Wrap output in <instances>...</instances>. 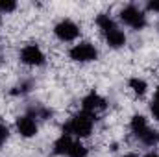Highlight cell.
<instances>
[{"mask_svg":"<svg viewBox=\"0 0 159 157\" xmlns=\"http://www.w3.org/2000/svg\"><path fill=\"white\" fill-rule=\"evenodd\" d=\"M122 157H137V154H124Z\"/></svg>","mask_w":159,"mask_h":157,"instance_id":"d6986e66","label":"cell"},{"mask_svg":"<svg viewBox=\"0 0 159 157\" xmlns=\"http://www.w3.org/2000/svg\"><path fill=\"white\" fill-rule=\"evenodd\" d=\"M156 100H157V102H159V87H157V89H156Z\"/></svg>","mask_w":159,"mask_h":157,"instance_id":"44dd1931","label":"cell"},{"mask_svg":"<svg viewBox=\"0 0 159 157\" xmlns=\"http://www.w3.org/2000/svg\"><path fill=\"white\" fill-rule=\"evenodd\" d=\"M128 85H129V89H131L135 94H144L146 89H148V83L141 78H131L128 81Z\"/></svg>","mask_w":159,"mask_h":157,"instance_id":"7c38bea8","label":"cell"},{"mask_svg":"<svg viewBox=\"0 0 159 157\" xmlns=\"http://www.w3.org/2000/svg\"><path fill=\"white\" fill-rule=\"evenodd\" d=\"M7 135H9V129H7V126L0 124V144H2V142H6Z\"/></svg>","mask_w":159,"mask_h":157,"instance_id":"2e32d148","label":"cell"},{"mask_svg":"<svg viewBox=\"0 0 159 157\" xmlns=\"http://www.w3.org/2000/svg\"><path fill=\"white\" fill-rule=\"evenodd\" d=\"M129 128H131V131L137 137H141L148 129V122H146V118L143 117V115H135V117L131 118V122H129Z\"/></svg>","mask_w":159,"mask_h":157,"instance_id":"30bf717a","label":"cell"},{"mask_svg":"<svg viewBox=\"0 0 159 157\" xmlns=\"http://www.w3.org/2000/svg\"><path fill=\"white\" fill-rule=\"evenodd\" d=\"M17 7L13 0H0V13H11Z\"/></svg>","mask_w":159,"mask_h":157,"instance_id":"9a60e30c","label":"cell"},{"mask_svg":"<svg viewBox=\"0 0 159 157\" xmlns=\"http://www.w3.org/2000/svg\"><path fill=\"white\" fill-rule=\"evenodd\" d=\"M96 24H98V28H100L104 34H107V32H111V30H115V28H117V24L113 22V19H111L109 15H98Z\"/></svg>","mask_w":159,"mask_h":157,"instance_id":"8fae6325","label":"cell"},{"mask_svg":"<svg viewBox=\"0 0 159 157\" xmlns=\"http://www.w3.org/2000/svg\"><path fill=\"white\" fill-rule=\"evenodd\" d=\"M54 34H56V37L59 41L69 43V41H74L80 35V28H78L76 22H72V20H69V19H63L61 22L56 24Z\"/></svg>","mask_w":159,"mask_h":157,"instance_id":"277c9868","label":"cell"},{"mask_svg":"<svg viewBox=\"0 0 159 157\" xmlns=\"http://www.w3.org/2000/svg\"><path fill=\"white\" fill-rule=\"evenodd\" d=\"M139 139H141L144 144L154 146V144H157V142H159V133L156 131V129H150V128H148V129H146V131L139 137Z\"/></svg>","mask_w":159,"mask_h":157,"instance_id":"4fadbf2b","label":"cell"},{"mask_svg":"<svg viewBox=\"0 0 159 157\" xmlns=\"http://www.w3.org/2000/svg\"><path fill=\"white\" fill-rule=\"evenodd\" d=\"M20 59H22V63H26V65L37 67V65H43V63H44V54L41 52V48L37 44H28V46L22 48Z\"/></svg>","mask_w":159,"mask_h":157,"instance_id":"5b68a950","label":"cell"},{"mask_svg":"<svg viewBox=\"0 0 159 157\" xmlns=\"http://www.w3.org/2000/svg\"><path fill=\"white\" fill-rule=\"evenodd\" d=\"M70 59L74 61H80V63H87V61H94L98 57V50L91 44V43H80V44H74L69 52Z\"/></svg>","mask_w":159,"mask_h":157,"instance_id":"3957f363","label":"cell"},{"mask_svg":"<svg viewBox=\"0 0 159 157\" xmlns=\"http://www.w3.org/2000/svg\"><path fill=\"white\" fill-rule=\"evenodd\" d=\"M148 9H150V11H157L159 13V0H152V2H148Z\"/></svg>","mask_w":159,"mask_h":157,"instance_id":"ac0fdd59","label":"cell"},{"mask_svg":"<svg viewBox=\"0 0 159 157\" xmlns=\"http://www.w3.org/2000/svg\"><path fill=\"white\" fill-rule=\"evenodd\" d=\"M72 139H70V135H61L56 142H54V152L57 154V155H69V150H70V146H72Z\"/></svg>","mask_w":159,"mask_h":157,"instance_id":"9c48e42d","label":"cell"},{"mask_svg":"<svg viewBox=\"0 0 159 157\" xmlns=\"http://www.w3.org/2000/svg\"><path fill=\"white\" fill-rule=\"evenodd\" d=\"M120 20H122L124 24H128L129 28H133V30H141V28H144V24H146L144 13H143L139 7H135V6L124 7V9L120 11Z\"/></svg>","mask_w":159,"mask_h":157,"instance_id":"7a4b0ae2","label":"cell"},{"mask_svg":"<svg viewBox=\"0 0 159 157\" xmlns=\"http://www.w3.org/2000/svg\"><path fill=\"white\" fill-rule=\"evenodd\" d=\"M106 41H107V44H109L111 48H120V46L126 44V35H124L122 30L115 28V30H111V32L106 34Z\"/></svg>","mask_w":159,"mask_h":157,"instance_id":"ba28073f","label":"cell"},{"mask_svg":"<svg viewBox=\"0 0 159 157\" xmlns=\"http://www.w3.org/2000/svg\"><path fill=\"white\" fill-rule=\"evenodd\" d=\"M15 126H17V131L22 137H26V139H30V137H34L37 133V124H35V120L32 117H26V115L19 117L17 122H15Z\"/></svg>","mask_w":159,"mask_h":157,"instance_id":"52a82bcc","label":"cell"},{"mask_svg":"<svg viewBox=\"0 0 159 157\" xmlns=\"http://www.w3.org/2000/svg\"><path fill=\"white\" fill-rule=\"evenodd\" d=\"M150 111H152L154 118H156V120H159V102H157V100H154V102H152V105H150Z\"/></svg>","mask_w":159,"mask_h":157,"instance_id":"e0dca14e","label":"cell"},{"mask_svg":"<svg viewBox=\"0 0 159 157\" xmlns=\"http://www.w3.org/2000/svg\"><path fill=\"white\" fill-rule=\"evenodd\" d=\"M144 157H159V155H157V154H154V152H152V154H146Z\"/></svg>","mask_w":159,"mask_h":157,"instance_id":"ffe728a7","label":"cell"},{"mask_svg":"<svg viewBox=\"0 0 159 157\" xmlns=\"http://www.w3.org/2000/svg\"><path fill=\"white\" fill-rule=\"evenodd\" d=\"M93 120L94 115H89L85 111H81L80 115L70 118L69 124L63 126V133L65 135H76V137H89L91 131H93Z\"/></svg>","mask_w":159,"mask_h":157,"instance_id":"6da1fadb","label":"cell"},{"mask_svg":"<svg viewBox=\"0 0 159 157\" xmlns=\"http://www.w3.org/2000/svg\"><path fill=\"white\" fill-rule=\"evenodd\" d=\"M81 109H83L85 113H89V115H94L96 111L106 109V100H104L100 94H96V92H89V94L81 100Z\"/></svg>","mask_w":159,"mask_h":157,"instance_id":"8992f818","label":"cell"},{"mask_svg":"<svg viewBox=\"0 0 159 157\" xmlns=\"http://www.w3.org/2000/svg\"><path fill=\"white\" fill-rule=\"evenodd\" d=\"M69 157H87V148L81 142H72L69 150Z\"/></svg>","mask_w":159,"mask_h":157,"instance_id":"5bb4252c","label":"cell"}]
</instances>
